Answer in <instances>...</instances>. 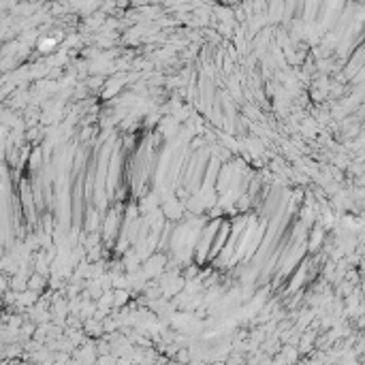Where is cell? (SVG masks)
I'll list each match as a JSON object with an SVG mask.
<instances>
[{"instance_id": "6da1fadb", "label": "cell", "mask_w": 365, "mask_h": 365, "mask_svg": "<svg viewBox=\"0 0 365 365\" xmlns=\"http://www.w3.org/2000/svg\"><path fill=\"white\" fill-rule=\"evenodd\" d=\"M84 333L86 335H92V337H101L105 331H103V323L96 318H88L84 320Z\"/></svg>"}, {"instance_id": "7a4b0ae2", "label": "cell", "mask_w": 365, "mask_h": 365, "mask_svg": "<svg viewBox=\"0 0 365 365\" xmlns=\"http://www.w3.org/2000/svg\"><path fill=\"white\" fill-rule=\"evenodd\" d=\"M190 357H192V350L190 348H177L175 350V361L173 363H177V365H188L190 363Z\"/></svg>"}, {"instance_id": "3957f363", "label": "cell", "mask_w": 365, "mask_h": 365, "mask_svg": "<svg viewBox=\"0 0 365 365\" xmlns=\"http://www.w3.org/2000/svg\"><path fill=\"white\" fill-rule=\"evenodd\" d=\"M250 205V197H239V201H237V207H248Z\"/></svg>"}]
</instances>
